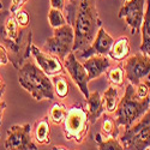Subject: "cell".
<instances>
[{
	"instance_id": "6da1fadb",
	"label": "cell",
	"mask_w": 150,
	"mask_h": 150,
	"mask_svg": "<svg viewBox=\"0 0 150 150\" xmlns=\"http://www.w3.org/2000/svg\"><path fill=\"white\" fill-rule=\"evenodd\" d=\"M67 8V23L73 27L74 42L72 52L78 53L88 47L95 39L97 30L102 27L95 0H74Z\"/></svg>"
},
{
	"instance_id": "7a4b0ae2",
	"label": "cell",
	"mask_w": 150,
	"mask_h": 150,
	"mask_svg": "<svg viewBox=\"0 0 150 150\" xmlns=\"http://www.w3.org/2000/svg\"><path fill=\"white\" fill-rule=\"evenodd\" d=\"M0 40L4 42V46L8 52L10 62H12V65L17 70L31 55V29L30 27H19L13 15H11L10 12L5 18L4 24L0 25Z\"/></svg>"
},
{
	"instance_id": "3957f363",
	"label": "cell",
	"mask_w": 150,
	"mask_h": 150,
	"mask_svg": "<svg viewBox=\"0 0 150 150\" xmlns=\"http://www.w3.org/2000/svg\"><path fill=\"white\" fill-rule=\"evenodd\" d=\"M18 82L35 101H52L55 97L52 79L33 61H24L18 69Z\"/></svg>"
},
{
	"instance_id": "277c9868",
	"label": "cell",
	"mask_w": 150,
	"mask_h": 150,
	"mask_svg": "<svg viewBox=\"0 0 150 150\" xmlns=\"http://www.w3.org/2000/svg\"><path fill=\"white\" fill-rule=\"evenodd\" d=\"M150 107V95L146 97H138L136 95L134 86L129 83L126 85L124 96L119 100L117 106L115 113V121L119 126L129 129L137 120H139Z\"/></svg>"
},
{
	"instance_id": "5b68a950",
	"label": "cell",
	"mask_w": 150,
	"mask_h": 150,
	"mask_svg": "<svg viewBox=\"0 0 150 150\" xmlns=\"http://www.w3.org/2000/svg\"><path fill=\"white\" fill-rule=\"evenodd\" d=\"M90 121L88 112L82 103H76L67 108L66 115L62 121V131L67 141L81 144L84 142L86 134L89 132Z\"/></svg>"
},
{
	"instance_id": "8992f818",
	"label": "cell",
	"mask_w": 150,
	"mask_h": 150,
	"mask_svg": "<svg viewBox=\"0 0 150 150\" xmlns=\"http://www.w3.org/2000/svg\"><path fill=\"white\" fill-rule=\"evenodd\" d=\"M124 149L144 150L150 148V107L146 113L119 137Z\"/></svg>"
},
{
	"instance_id": "52a82bcc",
	"label": "cell",
	"mask_w": 150,
	"mask_h": 150,
	"mask_svg": "<svg viewBox=\"0 0 150 150\" xmlns=\"http://www.w3.org/2000/svg\"><path fill=\"white\" fill-rule=\"evenodd\" d=\"M73 42H74L73 27L70 23H66L59 28L53 29V36L47 39L45 43V49L48 53L58 57L62 61L72 52Z\"/></svg>"
},
{
	"instance_id": "ba28073f",
	"label": "cell",
	"mask_w": 150,
	"mask_h": 150,
	"mask_svg": "<svg viewBox=\"0 0 150 150\" xmlns=\"http://www.w3.org/2000/svg\"><path fill=\"white\" fill-rule=\"evenodd\" d=\"M124 71L126 79L136 86L143 83L150 91V57L144 53H137L127 57L124 62Z\"/></svg>"
},
{
	"instance_id": "9c48e42d",
	"label": "cell",
	"mask_w": 150,
	"mask_h": 150,
	"mask_svg": "<svg viewBox=\"0 0 150 150\" xmlns=\"http://www.w3.org/2000/svg\"><path fill=\"white\" fill-rule=\"evenodd\" d=\"M5 149L7 150H37L31 139V125H12L6 132Z\"/></svg>"
},
{
	"instance_id": "30bf717a",
	"label": "cell",
	"mask_w": 150,
	"mask_h": 150,
	"mask_svg": "<svg viewBox=\"0 0 150 150\" xmlns=\"http://www.w3.org/2000/svg\"><path fill=\"white\" fill-rule=\"evenodd\" d=\"M145 1L146 0H126L119 10V18L125 21L132 34H138L141 31L145 12Z\"/></svg>"
},
{
	"instance_id": "8fae6325",
	"label": "cell",
	"mask_w": 150,
	"mask_h": 150,
	"mask_svg": "<svg viewBox=\"0 0 150 150\" xmlns=\"http://www.w3.org/2000/svg\"><path fill=\"white\" fill-rule=\"evenodd\" d=\"M62 61H64V67L66 69L67 73L70 74V78L73 81V83L77 85L79 91L86 98L90 93H89V88H88L89 77H88V72H86L85 67L83 66L82 62L78 61L74 52H71Z\"/></svg>"
},
{
	"instance_id": "7c38bea8",
	"label": "cell",
	"mask_w": 150,
	"mask_h": 150,
	"mask_svg": "<svg viewBox=\"0 0 150 150\" xmlns=\"http://www.w3.org/2000/svg\"><path fill=\"white\" fill-rule=\"evenodd\" d=\"M31 55L35 59L37 66H39L48 76H54L58 73H64V66L61 64V60L51 54L42 52L39 47L31 45Z\"/></svg>"
},
{
	"instance_id": "4fadbf2b",
	"label": "cell",
	"mask_w": 150,
	"mask_h": 150,
	"mask_svg": "<svg viewBox=\"0 0 150 150\" xmlns=\"http://www.w3.org/2000/svg\"><path fill=\"white\" fill-rule=\"evenodd\" d=\"M113 42H114L113 37H112L101 27L97 30L96 36H95V39L93 40V42L85 49L78 52V54L83 59H86V58H89L91 55H96V54H98V55H108L109 49H110L112 45H113Z\"/></svg>"
},
{
	"instance_id": "5bb4252c",
	"label": "cell",
	"mask_w": 150,
	"mask_h": 150,
	"mask_svg": "<svg viewBox=\"0 0 150 150\" xmlns=\"http://www.w3.org/2000/svg\"><path fill=\"white\" fill-rule=\"evenodd\" d=\"M83 66L88 72L89 81L98 78L110 67V59L107 55H91L83 61Z\"/></svg>"
},
{
	"instance_id": "9a60e30c",
	"label": "cell",
	"mask_w": 150,
	"mask_h": 150,
	"mask_svg": "<svg viewBox=\"0 0 150 150\" xmlns=\"http://www.w3.org/2000/svg\"><path fill=\"white\" fill-rule=\"evenodd\" d=\"M85 100H86V112H88L89 121L93 125L103 114V112H105L103 101H102V97L98 91L90 93L89 96Z\"/></svg>"
},
{
	"instance_id": "2e32d148",
	"label": "cell",
	"mask_w": 150,
	"mask_h": 150,
	"mask_svg": "<svg viewBox=\"0 0 150 150\" xmlns=\"http://www.w3.org/2000/svg\"><path fill=\"white\" fill-rule=\"evenodd\" d=\"M34 139L41 145H47L51 143V121H49L48 115L35 121Z\"/></svg>"
},
{
	"instance_id": "e0dca14e",
	"label": "cell",
	"mask_w": 150,
	"mask_h": 150,
	"mask_svg": "<svg viewBox=\"0 0 150 150\" xmlns=\"http://www.w3.org/2000/svg\"><path fill=\"white\" fill-rule=\"evenodd\" d=\"M130 52H131V46L129 37L120 36L112 45L108 55L110 57V59L115 61H122L130 55Z\"/></svg>"
},
{
	"instance_id": "ac0fdd59",
	"label": "cell",
	"mask_w": 150,
	"mask_h": 150,
	"mask_svg": "<svg viewBox=\"0 0 150 150\" xmlns=\"http://www.w3.org/2000/svg\"><path fill=\"white\" fill-rule=\"evenodd\" d=\"M139 33L142 34V43L139 51L150 57V0L145 1V12Z\"/></svg>"
},
{
	"instance_id": "d6986e66",
	"label": "cell",
	"mask_w": 150,
	"mask_h": 150,
	"mask_svg": "<svg viewBox=\"0 0 150 150\" xmlns=\"http://www.w3.org/2000/svg\"><path fill=\"white\" fill-rule=\"evenodd\" d=\"M119 93L115 85H109L107 90L103 94L102 101H103V107L107 113H114V110L117 109V106L119 103Z\"/></svg>"
},
{
	"instance_id": "ffe728a7",
	"label": "cell",
	"mask_w": 150,
	"mask_h": 150,
	"mask_svg": "<svg viewBox=\"0 0 150 150\" xmlns=\"http://www.w3.org/2000/svg\"><path fill=\"white\" fill-rule=\"evenodd\" d=\"M52 84H53V89L54 94L60 97V98H65L69 95V82L67 78L65 77L64 73H58L52 76Z\"/></svg>"
},
{
	"instance_id": "44dd1931",
	"label": "cell",
	"mask_w": 150,
	"mask_h": 150,
	"mask_svg": "<svg viewBox=\"0 0 150 150\" xmlns=\"http://www.w3.org/2000/svg\"><path fill=\"white\" fill-rule=\"evenodd\" d=\"M94 139L96 142L97 149L100 150H124L120 141L114 137H106V139H103L102 133H96Z\"/></svg>"
},
{
	"instance_id": "7402d4cb",
	"label": "cell",
	"mask_w": 150,
	"mask_h": 150,
	"mask_svg": "<svg viewBox=\"0 0 150 150\" xmlns=\"http://www.w3.org/2000/svg\"><path fill=\"white\" fill-rule=\"evenodd\" d=\"M101 133L105 137H114L118 138L119 136V125L115 119L108 114H102V124H101Z\"/></svg>"
},
{
	"instance_id": "603a6c76",
	"label": "cell",
	"mask_w": 150,
	"mask_h": 150,
	"mask_svg": "<svg viewBox=\"0 0 150 150\" xmlns=\"http://www.w3.org/2000/svg\"><path fill=\"white\" fill-rule=\"evenodd\" d=\"M66 112H67V108L64 103H60V102L54 103L48 113L49 121L54 125H61L66 115Z\"/></svg>"
},
{
	"instance_id": "cb8c5ba5",
	"label": "cell",
	"mask_w": 150,
	"mask_h": 150,
	"mask_svg": "<svg viewBox=\"0 0 150 150\" xmlns=\"http://www.w3.org/2000/svg\"><path fill=\"white\" fill-rule=\"evenodd\" d=\"M107 78L110 84H113L115 86H122L125 82V71L121 65H117L113 67H109L107 70Z\"/></svg>"
},
{
	"instance_id": "d4e9b609",
	"label": "cell",
	"mask_w": 150,
	"mask_h": 150,
	"mask_svg": "<svg viewBox=\"0 0 150 150\" xmlns=\"http://www.w3.org/2000/svg\"><path fill=\"white\" fill-rule=\"evenodd\" d=\"M48 23L53 29H55V28H59L61 25H64V24H66L67 19L61 10L51 7L49 8V12H48Z\"/></svg>"
},
{
	"instance_id": "484cf974",
	"label": "cell",
	"mask_w": 150,
	"mask_h": 150,
	"mask_svg": "<svg viewBox=\"0 0 150 150\" xmlns=\"http://www.w3.org/2000/svg\"><path fill=\"white\" fill-rule=\"evenodd\" d=\"M13 17H15V19L18 23L19 27H22V28L30 27V13L28 11L21 8L19 11H17L13 15Z\"/></svg>"
},
{
	"instance_id": "4316f807",
	"label": "cell",
	"mask_w": 150,
	"mask_h": 150,
	"mask_svg": "<svg viewBox=\"0 0 150 150\" xmlns=\"http://www.w3.org/2000/svg\"><path fill=\"white\" fill-rule=\"evenodd\" d=\"M28 0H11V5H10V10L8 12L11 15H15L17 11H19L21 8H23L24 4H25Z\"/></svg>"
},
{
	"instance_id": "83f0119b",
	"label": "cell",
	"mask_w": 150,
	"mask_h": 150,
	"mask_svg": "<svg viewBox=\"0 0 150 150\" xmlns=\"http://www.w3.org/2000/svg\"><path fill=\"white\" fill-rule=\"evenodd\" d=\"M10 62V57H8V52L5 48L4 45L0 43V67L5 66Z\"/></svg>"
},
{
	"instance_id": "f1b7e54d",
	"label": "cell",
	"mask_w": 150,
	"mask_h": 150,
	"mask_svg": "<svg viewBox=\"0 0 150 150\" xmlns=\"http://www.w3.org/2000/svg\"><path fill=\"white\" fill-rule=\"evenodd\" d=\"M134 89H136V95L138 96V97H141V98L146 97V96L150 95V91H149V89H148V86H146L145 84H143V83L137 84V85L134 86Z\"/></svg>"
},
{
	"instance_id": "f546056e",
	"label": "cell",
	"mask_w": 150,
	"mask_h": 150,
	"mask_svg": "<svg viewBox=\"0 0 150 150\" xmlns=\"http://www.w3.org/2000/svg\"><path fill=\"white\" fill-rule=\"evenodd\" d=\"M49 5H51L52 8L64 11L66 7V0H49Z\"/></svg>"
},
{
	"instance_id": "4dcf8cb0",
	"label": "cell",
	"mask_w": 150,
	"mask_h": 150,
	"mask_svg": "<svg viewBox=\"0 0 150 150\" xmlns=\"http://www.w3.org/2000/svg\"><path fill=\"white\" fill-rule=\"evenodd\" d=\"M5 90H6V84H5V81H4L3 76L0 74V100L3 98V96L5 94Z\"/></svg>"
},
{
	"instance_id": "1f68e13d",
	"label": "cell",
	"mask_w": 150,
	"mask_h": 150,
	"mask_svg": "<svg viewBox=\"0 0 150 150\" xmlns=\"http://www.w3.org/2000/svg\"><path fill=\"white\" fill-rule=\"evenodd\" d=\"M5 109H6V102L0 100V126L3 125V115H4Z\"/></svg>"
},
{
	"instance_id": "d6a6232c",
	"label": "cell",
	"mask_w": 150,
	"mask_h": 150,
	"mask_svg": "<svg viewBox=\"0 0 150 150\" xmlns=\"http://www.w3.org/2000/svg\"><path fill=\"white\" fill-rule=\"evenodd\" d=\"M52 149H66V148H65V146H62V145H59V146L55 145V146H53Z\"/></svg>"
},
{
	"instance_id": "836d02e7",
	"label": "cell",
	"mask_w": 150,
	"mask_h": 150,
	"mask_svg": "<svg viewBox=\"0 0 150 150\" xmlns=\"http://www.w3.org/2000/svg\"><path fill=\"white\" fill-rule=\"evenodd\" d=\"M3 7H4V5H3V3H1V0H0V12L3 11Z\"/></svg>"
},
{
	"instance_id": "e575fe53",
	"label": "cell",
	"mask_w": 150,
	"mask_h": 150,
	"mask_svg": "<svg viewBox=\"0 0 150 150\" xmlns=\"http://www.w3.org/2000/svg\"><path fill=\"white\" fill-rule=\"evenodd\" d=\"M69 1H70V3H73V1H74V0H69Z\"/></svg>"
},
{
	"instance_id": "d590c367",
	"label": "cell",
	"mask_w": 150,
	"mask_h": 150,
	"mask_svg": "<svg viewBox=\"0 0 150 150\" xmlns=\"http://www.w3.org/2000/svg\"><path fill=\"white\" fill-rule=\"evenodd\" d=\"M121 1H126V0H121Z\"/></svg>"
},
{
	"instance_id": "8d00e7d4",
	"label": "cell",
	"mask_w": 150,
	"mask_h": 150,
	"mask_svg": "<svg viewBox=\"0 0 150 150\" xmlns=\"http://www.w3.org/2000/svg\"><path fill=\"white\" fill-rule=\"evenodd\" d=\"M0 137H1V132H0Z\"/></svg>"
}]
</instances>
